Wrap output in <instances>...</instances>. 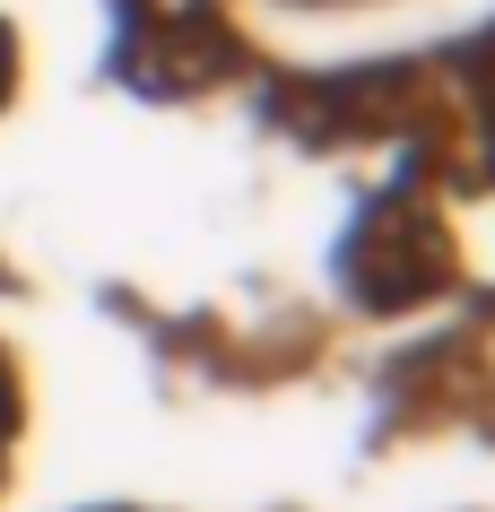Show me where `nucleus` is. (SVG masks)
Listing matches in <instances>:
<instances>
[{
	"instance_id": "nucleus-1",
	"label": "nucleus",
	"mask_w": 495,
	"mask_h": 512,
	"mask_svg": "<svg viewBox=\"0 0 495 512\" xmlns=\"http://www.w3.org/2000/svg\"><path fill=\"white\" fill-rule=\"evenodd\" d=\"M443 270H452V261H443L435 217L409 209V200H400V209L357 243V296H365V304H417L426 287H443Z\"/></svg>"
},
{
	"instance_id": "nucleus-2",
	"label": "nucleus",
	"mask_w": 495,
	"mask_h": 512,
	"mask_svg": "<svg viewBox=\"0 0 495 512\" xmlns=\"http://www.w3.org/2000/svg\"><path fill=\"white\" fill-rule=\"evenodd\" d=\"M18 426V382H9V365H0V434Z\"/></svg>"
}]
</instances>
